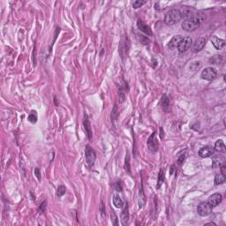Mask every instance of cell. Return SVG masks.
<instances>
[{
  "label": "cell",
  "instance_id": "obj_1",
  "mask_svg": "<svg viewBox=\"0 0 226 226\" xmlns=\"http://www.w3.org/2000/svg\"><path fill=\"white\" fill-rule=\"evenodd\" d=\"M205 19V16L202 13L198 12L194 13L192 17L186 19L182 23V29L186 32H193L201 26L202 20Z\"/></svg>",
  "mask_w": 226,
  "mask_h": 226
},
{
  "label": "cell",
  "instance_id": "obj_2",
  "mask_svg": "<svg viewBox=\"0 0 226 226\" xmlns=\"http://www.w3.org/2000/svg\"><path fill=\"white\" fill-rule=\"evenodd\" d=\"M181 19H182L181 11H179V9H171L165 14L163 21L167 26H172L180 21Z\"/></svg>",
  "mask_w": 226,
  "mask_h": 226
},
{
  "label": "cell",
  "instance_id": "obj_3",
  "mask_svg": "<svg viewBox=\"0 0 226 226\" xmlns=\"http://www.w3.org/2000/svg\"><path fill=\"white\" fill-rule=\"evenodd\" d=\"M201 76H202L203 80H205V81H214L215 79L216 78V76H217V72H216V70L215 69L214 67H207V68L203 69Z\"/></svg>",
  "mask_w": 226,
  "mask_h": 226
},
{
  "label": "cell",
  "instance_id": "obj_4",
  "mask_svg": "<svg viewBox=\"0 0 226 226\" xmlns=\"http://www.w3.org/2000/svg\"><path fill=\"white\" fill-rule=\"evenodd\" d=\"M85 156H86V161L87 162L88 166H93L94 163L96 159V155L93 148L89 145L86 146L85 148Z\"/></svg>",
  "mask_w": 226,
  "mask_h": 226
},
{
  "label": "cell",
  "instance_id": "obj_5",
  "mask_svg": "<svg viewBox=\"0 0 226 226\" xmlns=\"http://www.w3.org/2000/svg\"><path fill=\"white\" fill-rule=\"evenodd\" d=\"M197 212L201 216H207L212 212V207L208 203V202H203L198 205Z\"/></svg>",
  "mask_w": 226,
  "mask_h": 226
},
{
  "label": "cell",
  "instance_id": "obj_6",
  "mask_svg": "<svg viewBox=\"0 0 226 226\" xmlns=\"http://www.w3.org/2000/svg\"><path fill=\"white\" fill-rule=\"evenodd\" d=\"M148 150L152 153L157 152L158 148H159V143H158V140L156 137L155 132L151 134L148 140Z\"/></svg>",
  "mask_w": 226,
  "mask_h": 226
},
{
  "label": "cell",
  "instance_id": "obj_7",
  "mask_svg": "<svg viewBox=\"0 0 226 226\" xmlns=\"http://www.w3.org/2000/svg\"><path fill=\"white\" fill-rule=\"evenodd\" d=\"M192 43H193V40L191 37L186 36V37H183V39L181 40L179 42V46H178V50L180 53H184L187 51L190 47H191Z\"/></svg>",
  "mask_w": 226,
  "mask_h": 226
},
{
  "label": "cell",
  "instance_id": "obj_8",
  "mask_svg": "<svg viewBox=\"0 0 226 226\" xmlns=\"http://www.w3.org/2000/svg\"><path fill=\"white\" fill-rule=\"evenodd\" d=\"M206 42H207V39L204 38V37H200L198 38L197 40L195 41V42L193 43V52L196 53L202 51L203 48L206 45Z\"/></svg>",
  "mask_w": 226,
  "mask_h": 226
},
{
  "label": "cell",
  "instance_id": "obj_9",
  "mask_svg": "<svg viewBox=\"0 0 226 226\" xmlns=\"http://www.w3.org/2000/svg\"><path fill=\"white\" fill-rule=\"evenodd\" d=\"M222 201H223V196H222V194L218 193H216L212 194V195L209 198L208 203H209L212 208H214V207H216L217 205H219V204L222 202Z\"/></svg>",
  "mask_w": 226,
  "mask_h": 226
},
{
  "label": "cell",
  "instance_id": "obj_10",
  "mask_svg": "<svg viewBox=\"0 0 226 226\" xmlns=\"http://www.w3.org/2000/svg\"><path fill=\"white\" fill-rule=\"evenodd\" d=\"M214 152H215L214 148H212L211 147L207 146V147H203V148H202L199 150L198 154H199V156L201 157L206 158V157H211L212 155H214Z\"/></svg>",
  "mask_w": 226,
  "mask_h": 226
},
{
  "label": "cell",
  "instance_id": "obj_11",
  "mask_svg": "<svg viewBox=\"0 0 226 226\" xmlns=\"http://www.w3.org/2000/svg\"><path fill=\"white\" fill-rule=\"evenodd\" d=\"M137 28L139 29L140 31H141L142 33H144L145 35H153V32H152V30L148 26V25H146L142 20H138V21H137Z\"/></svg>",
  "mask_w": 226,
  "mask_h": 226
},
{
  "label": "cell",
  "instance_id": "obj_12",
  "mask_svg": "<svg viewBox=\"0 0 226 226\" xmlns=\"http://www.w3.org/2000/svg\"><path fill=\"white\" fill-rule=\"evenodd\" d=\"M183 39V36L180 35H174L173 37L171 38V40L170 41V42L168 43V48L170 50H175L176 48H178L179 42L181 40Z\"/></svg>",
  "mask_w": 226,
  "mask_h": 226
},
{
  "label": "cell",
  "instance_id": "obj_13",
  "mask_svg": "<svg viewBox=\"0 0 226 226\" xmlns=\"http://www.w3.org/2000/svg\"><path fill=\"white\" fill-rule=\"evenodd\" d=\"M83 126H84V129L87 133V136L88 140L92 139V127H91V124L90 121L88 119V117L87 114H85V118H84V121H83Z\"/></svg>",
  "mask_w": 226,
  "mask_h": 226
},
{
  "label": "cell",
  "instance_id": "obj_14",
  "mask_svg": "<svg viewBox=\"0 0 226 226\" xmlns=\"http://www.w3.org/2000/svg\"><path fill=\"white\" fill-rule=\"evenodd\" d=\"M211 42H212L213 45L216 50H222L225 45V41L221 39V38H218L216 36H213L212 39H211Z\"/></svg>",
  "mask_w": 226,
  "mask_h": 226
},
{
  "label": "cell",
  "instance_id": "obj_15",
  "mask_svg": "<svg viewBox=\"0 0 226 226\" xmlns=\"http://www.w3.org/2000/svg\"><path fill=\"white\" fill-rule=\"evenodd\" d=\"M129 220V213H128V206L127 204L124 205V209L121 213V222L123 225H126Z\"/></svg>",
  "mask_w": 226,
  "mask_h": 226
},
{
  "label": "cell",
  "instance_id": "obj_16",
  "mask_svg": "<svg viewBox=\"0 0 226 226\" xmlns=\"http://www.w3.org/2000/svg\"><path fill=\"white\" fill-rule=\"evenodd\" d=\"M215 150L220 152V153H225L226 152V147L224 145V142L222 140H218L215 141Z\"/></svg>",
  "mask_w": 226,
  "mask_h": 226
},
{
  "label": "cell",
  "instance_id": "obj_17",
  "mask_svg": "<svg viewBox=\"0 0 226 226\" xmlns=\"http://www.w3.org/2000/svg\"><path fill=\"white\" fill-rule=\"evenodd\" d=\"M112 202L114 204V206L117 208V209H122L124 208V202L122 201V199L119 197L118 194H114L112 196Z\"/></svg>",
  "mask_w": 226,
  "mask_h": 226
},
{
  "label": "cell",
  "instance_id": "obj_18",
  "mask_svg": "<svg viewBox=\"0 0 226 226\" xmlns=\"http://www.w3.org/2000/svg\"><path fill=\"white\" fill-rule=\"evenodd\" d=\"M161 106L163 110L166 111L168 110L169 106H170V99L166 95H162V99H161Z\"/></svg>",
  "mask_w": 226,
  "mask_h": 226
},
{
  "label": "cell",
  "instance_id": "obj_19",
  "mask_svg": "<svg viewBox=\"0 0 226 226\" xmlns=\"http://www.w3.org/2000/svg\"><path fill=\"white\" fill-rule=\"evenodd\" d=\"M225 178L226 176L224 175H223V174H216L215 175V185H216V186H218V185H221V184H223V183H224L225 182Z\"/></svg>",
  "mask_w": 226,
  "mask_h": 226
},
{
  "label": "cell",
  "instance_id": "obj_20",
  "mask_svg": "<svg viewBox=\"0 0 226 226\" xmlns=\"http://www.w3.org/2000/svg\"><path fill=\"white\" fill-rule=\"evenodd\" d=\"M163 182H164V172H163V171L161 169L160 171H159V175H158V180H157V189H159L161 187V186L163 184Z\"/></svg>",
  "mask_w": 226,
  "mask_h": 226
},
{
  "label": "cell",
  "instance_id": "obj_21",
  "mask_svg": "<svg viewBox=\"0 0 226 226\" xmlns=\"http://www.w3.org/2000/svg\"><path fill=\"white\" fill-rule=\"evenodd\" d=\"M37 118H38L37 117V112L35 110H32L31 113L29 115V117H28L29 121L33 123V124H35L37 122Z\"/></svg>",
  "mask_w": 226,
  "mask_h": 226
},
{
  "label": "cell",
  "instance_id": "obj_22",
  "mask_svg": "<svg viewBox=\"0 0 226 226\" xmlns=\"http://www.w3.org/2000/svg\"><path fill=\"white\" fill-rule=\"evenodd\" d=\"M125 169L126 171V172L130 174L131 173V167H130V157L129 154H126V161H125Z\"/></svg>",
  "mask_w": 226,
  "mask_h": 226
},
{
  "label": "cell",
  "instance_id": "obj_23",
  "mask_svg": "<svg viewBox=\"0 0 226 226\" xmlns=\"http://www.w3.org/2000/svg\"><path fill=\"white\" fill-rule=\"evenodd\" d=\"M146 3H147V1H145V0H137L133 4V8L138 9L140 7H141L143 5H145Z\"/></svg>",
  "mask_w": 226,
  "mask_h": 226
},
{
  "label": "cell",
  "instance_id": "obj_24",
  "mask_svg": "<svg viewBox=\"0 0 226 226\" xmlns=\"http://www.w3.org/2000/svg\"><path fill=\"white\" fill-rule=\"evenodd\" d=\"M65 186H59L58 187V190H57V195L58 197H61L63 196L64 193H65Z\"/></svg>",
  "mask_w": 226,
  "mask_h": 226
},
{
  "label": "cell",
  "instance_id": "obj_25",
  "mask_svg": "<svg viewBox=\"0 0 226 226\" xmlns=\"http://www.w3.org/2000/svg\"><path fill=\"white\" fill-rule=\"evenodd\" d=\"M111 222H112L113 225H118V220H117V215L114 213V211L111 213Z\"/></svg>",
  "mask_w": 226,
  "mask_h": 226
},
{
  "label": "cell",
  "instance_id": "obj_26",
  "mask_svg": "<svg viewBox=\"0 0 226 226\" xmlns=\"http://www.w3.org/2000/svg\"><path fill=\"white\" fill-rule=\"evenodd\" d=\"M46 201H44L40 205V207H39V212H40L41 214H42V213H44V211H45V209H46Z\"/></svg>",
  "mask_w": 226,
  "mask_h": 226
},
{
  "label": "cell",
  "instance_id": "obj_27",
  "mask_svg": "<svg viewBox=\"0 0 226 226\" xmlns=\"http://www.w3.org/2000/svg\"><path fill=\"white\" fill-rule=\"evenodd\" d=\"M185 154H182V155H180L179 158H178V164L179 165H182L183 164V162L185 161Z\"/></svg>",
  "mask_w": 226,
  "mask_h": 226
},
{
  "label": "cell",
  "instance_id": "obj_28",
  "mask_svg": "<svg viewBox=\"0 0 226 226\" xmlns=\"http://www.w3.org/2000/svg\"><path fill=\"white\" fill-rule=\"evenodd\" d=\"M35 177L37 178V179L41 181V172H40V169L39 168H35Z\"/></svg>",
  "mask_w": 226,
  "mask_h": 226
},
{
  "label": "cell",
  "instance_id": "obj_29",
  "mask_svg": "<svg viewBox=\"0 0 226 226\" xmlns=\"http://www.w3.org/2000/svg\"><path fill=\"white\" fill-rule=\"evenodd\" d=\"M115 189H116L117 192H122L121 183H119V182L116 183V185H115Z\"/></svg>",
  "mask_w": 226,
  "mask_h": 226
},
{
  "label": "cell",
  "instance_id": "obj_30",
  "mask_svg": "<svg viewBox=\"0 0 226 226\" xmlns=\"http://www.w3.org/2000/svg\"><path fill=\"white\" fill-rule=\"evenodd\" d=\"M221 173L223 174V175H224V176H226V167L224 163V164L222 165V167H221Z\"/></svg>",
  "mask_w": 226,
  "mask_h": 226
},
{
  "label": "cell",
  "instance_id": "obj_31",
  "mask_svg": "<svg viewBox=\"0 0 226 226\" xmlns=\"http://www.w3.org/2000/svg\"><path fill=\"white\" fill-rule=\"evenodd\" d=\"M205 225H214V226H216V224H215V223H212V222H211V223H208V224H206Z\"/></svg>",
  "mask_w": 226,
  "mask_h": 226
},
{
  "label": "cell",
  "instance_id": "obj_32",
  "mask_svg": "<svg viewBox=\"0 0 226 226\" xmlns=\"http://www.w3.org/2000/svg\"><path fill=\"white\" fill-rule=\"evenodd\" d=\"M173 171H174V166H172V167H171V172H170V173L171 174L173 173Z\"/></svg>",
  "mask_w": 226,
  "mask_h": 226
}]
</instances>
